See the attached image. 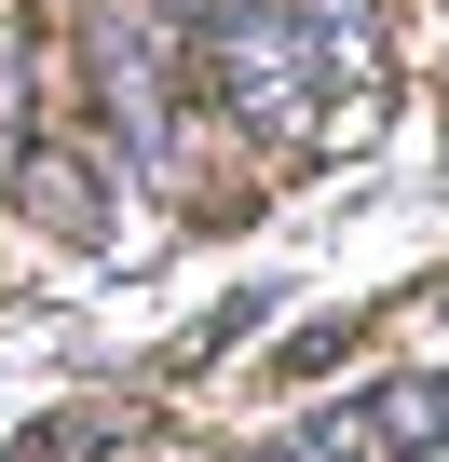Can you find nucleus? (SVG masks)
<instances>
[{"label": "nucleus", "instance_id": "obj_4", "mask_svg": "<svg viewBox=\"0 0 449 462\" xmlns=\"http://www.w3.org/2000/svg\"><path fill=\"white\" fill-rule=\"evenodd\" d=\"M28 150H42V55H28V28H0V177Z\"/></svg>", "mask_w": 449, "mask_h": 462}, {"label": "nucleus", "instance_id": "obj_3", "mask_svg": "<svg viewBox=\"0 0 449 462\" xmlns=\"http://www.w3.org/2000/svg\"><path fill=\"white\" fill-rule=\"evenodd\" d=\"M0 190H14L42 231H109V177L82 163V150H28L14 177H0Z\"/></svg>", "mask_w": 449, "mask_h": 462}, {"label": "nucleus", "instance_id": "obj_6", "mask_svg": "<svg viewBox=\"0 0 449 462\" xmlns=\"http://www.w3.org/2000/svg\"><path fill=\"white\" fill-rule=\"evenodd\" d=\"M96 448H109V421H96V408H69V421H55V435H42L28 462H96Z\"/></svg>", "mask_w": 449, "mask_h": 462}, {"label": "nucleus", "instance_id": "obj_5", "mask_svg": "<svg viewBox=\"0 0 449 462\" xmlns=\"http://www.w3.org/2000/svg\"><path fill=\"white\" fill-rule=\"evenodd\" d=\"M435 435H449V381H381L368 448H435Z\"/></svg>", "mask_w": 449, "mask_h": 462}, {"label": "nucleus", "instance_id": "obj_8", "mask_svg": "<svg viewBox=\"0 0 449 462\" xmlns=\"http://www.w3.org/2000/svg\"><path fill=\"white\" fill-rule=\"evenodd\" d=\"M435 14H449V0H435Z\"/></svg>", "mask_w": 449, "mask_h": 462}, {"label": "nucleus", "instance_id": "obj_7", "mask_svg": "<svg viewBox=\"0 0 449 462\" xmlns=\"http://www.w3.org/2000/svg\"><path fill=\"white\" fill-rule=\"evenodd\" d=\"M177 28H218V14H259V0H164Z\"/></svg>", "mask_w": 449, "mask_h": 462}, {"label": "nucleus", "instance_id": "obj_1", "mask_svg": "<svg viewBox=\"0 0 449 462\" xmlns=\"http://www.w3.org/2000/svg\"><path fill=\"white\" fill-rule=\"evenodd\" d=\"M191 55H204V96H218V123H232V136H259L273 163H313V150L368 136V96L327 69V42L286 14V0L191 28Z\"/></svg>", "mask_w": 449, "mask_h": 462}, {"label": "nucleus", "instance_id": "obj_2", "mask_svg": "<svg viewBox=\"0 0 449 462\" xmlns=\"http://www.w3.org/2000/svg\"><path fill=\"white\" fill-rule=\"evenodd\" d=\"M177 14L164 0H82V82H96V136L123 150V177L177 190L191 177V96H177Z\"/></svg>", "mask_w": 449, "mask_h": 462}]
</instances>
